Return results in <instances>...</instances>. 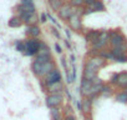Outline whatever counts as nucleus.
Segmentation results:
<instances>
[{
  "label": "nucleus",
  "instance_id": "21",
  "mask_svg": "<svg viewBox=\"0 0 127 120\" xmlns=\"http://www.w3.org/2000/svg\"><path fill=\"white\" fill-rule=\"evenodd\" d=\"M50 4H51V8L54 10H56V11H59L62 8V1L61 0H52V1H50Z\"/></svg>",
  "mask_w": 127,
  "mask_h": 120
},
{
  "label": "nucleus",
  "instance_id": "7",
  "mask_svg": "<svg viewBox=\"0 0 127 120\" xmlns=\"http://www.w3.org/2000/svg\"><path fill=\"white\" fill-rule=\"evenodd\" d=\"M74 14H75V10H72V8L69 6V5H62V8L59 10V15L62 19H67L69 20Z\"/></svg>",
  "mask_w": 127,
  "mask_h": 120
},
{
  "label": "nucleus",
  "instance_id": "16",
  "mask_svg": "<svg viewBox=\"0 0 127 120\" xmlns=\"http://www.w3.org/2000/svg\"><path fill=\"white\" fill-rule=\"evenodd\" d=\"M117 85H118V86L127 88V73H121V74H118Z\"/></svg>",
  "mask_w": 127,
  "mask_h": 120
},
{
  "label": "nucleus",
  "instance_id": "5",
  "mask_svg": "<svg viewBox=\"0 0 127 120\" xmlns=\"http://www.w3.org/2000/svg\"><path fill=\"white\" fill-rule=\"evenodd\" d=\"M62 101V95H60L59 93L56 94H50L47 98H46V105L51 109V108H56L61 104Z\"/></svg>",
  "mask_w": 127,
  "mask_h": 120
},
{
  "label": "nucleus",
  "instance_id": "18",
  "mask_svg": "<svg viewBox=\"0 0 127 120\" xmlns=\"http://www.w3.org/2000/svg\"><path fill=\"white\" fill-rule=\"evenodd\" d=\"M21 23H23V20L19 16H14V18H11L9 20V26H11V28H19L21 25Z\"/></svg>",
  "mask_w": 127,
  "mask_h": 120
},
{
  "label": "nucleus",
  "instance_id": "15",
  "mask_svg": "<svg viewBox=\"0 0 127 120\" xmlns=\"http://www.w3.org/2000/svg\"><path fill=\"white\" fill-rule=\"evenodd\" d=\"M26 34L30 35V36H32V38H36V36L40 35V29L37 26H35V25H31V26H29L26 29Z\"/></svg>",
  "mask_w": 127,
  "mask_h": 120
},
{
  "label": "nucleus",
  "instance_id": "33",
  "mask_svg": "<svg viewBox=\"0 0 127 120\" xmlns=\"http://www.w3.org/2000/svg\"><path fill=\"white\" fill-rule=\"evenodd\" d=\"M61 1H64V0H61Z\"/></svg>",
  "mask_w": 127,
  "mask_h": 120
},
{
  "label": "nucleus",
  "instance_id": "29",
  "mask_svg": "<svg viewBox=\"0 0 127 120\" xmlns=\"http://www.w3.org/2000/svg\"><path fill=\"white\" fill-rule=\"evenodd\" d=\"M45 21H46V15L42 14V15H41V23H45Z\"/></svg>",
  "mask_w": 127,
  "mask_h": 120
},
{
  "label": "nucleus",
  "instance_id": "28",
  "mask_svg": "<svg viewBox=\"0 0 127 120\" xmlns=\"http://www.w3.org/2000/svg\"><path fill=\"white\" fill-rule=\"evenodd\" d=\"M66 120H76V118H75V115L72 114V115H67V116H66Z\"/></svg>",
  "mask_w": 127,
  "mask_h": 120
},
{
  "label": "nucleus",
  "instance_id": "11",
  "mask_svg": "<svg viewBox=\"0 0 127 120\" xmlns=\"http://www.w3.org/2000/svg\"><path fill=\"white\" fill-rule=\"evenodd\" d=\"M92 85H94V84H92V80H87V79L82 78V81H81V93L87 96L90 89L92 88Z\"/></svg>",
  "mask_w": 127,
  "mask_h": 120
},
{
  "label": "nucleus",
  "instance_id": "26",
  "mask_svg": "<svg viewBox=\"0 0 127 120\" xmlns=\"http://www.w3.org/2000/svg\"><path fill=\"white\" fill-rule=\"evenodd\" d=\"M117 79H118V74H113V75L111 76V83L117 84Z\"/></svg>",
  "mask_w": 127,
  "mask_h": 120
},
{
  "label": "nucleus",
  "instance_id": "9",
  "mask_svg": "<svg viewBox=\"0 0 127 120\" xmlns=\"http://www.w3.org/2000/svg\"><path fill=\"white\" fill-rule=\"evenodd\" d=\"M105 10V5L100 1V0H97L96 3L89 5V8L85 10V14H89V13H94V11H103Z\"/></svg>",
  "mask_w": 127,
  "mask_h": 120
},
{
  "label": "nucleus",
  "instance_id": "2",
  "mask_svg": "<svg viewBox=\"0 0 127 120\" xmlns=\"http://www.w3.org/2000/svg\"><path fill=\"white\" fill-rule=\"evenodd\" d=\"M25 46H26V49H25L24 54L28 56H31V55L37 54V51L40 49V41L36 39H30V40L25 41Z\"/></svg>",
  "mask_w": 127,
  "mask_h": 120
},
{
  "label": "nucleus",
  "instance_id": "6",
  "mask_svg": "<svg viewBox=\"0 0 127 120\" xmlns=\"http://www.w3.org/2000/svg\"><path fill=\"white\" fill-rule=\"evenodd\" d=\"M45 81H46V85L52 84V83H56V81H61V75H60V71L55 68V69H54L51 73H49V74L46 75Z\"/></svg>",
  "mask_w": 127,
  "mask_h": 120
},
{
  "label": "nucleus",
  "instance_id": "34",
  "mask_svg": "<svg viewBox=\"0 0 127 120\" xmlns=\"http://www.w3.org/2000/svg\"><path fill=\"white\" fill-rule=\"evenodd\" d=\"M50 1H52V0H50Z\"/></svg>",
  "mask_w": 127,
  "mask_h": 120
},
{
  "label": "nucleus",
  "instance_id": "20",
  "mask_svg": "<svg viewBox=\"0 0 127 120\" xmlns=\"http://www.w3.org/2000/svg\"><path fill=\"white\" fill-rule=\"evenodd\" d=\"M84 78L87 79V80H94V79L96 78V71L85 69V70H84Z\"/></svg>",
  "mask_w": 127,
  "mask_h": 120
},
{
  "label": "nucleus",
  "instance_id": "31",
  "mask_svg": "<svg viewBox=\"0 0 127 120\" xmlns=\"http://www.w3.org/2000/svg\"><path fill=\"white\" fill-rule=\"evenodd\" d=\"M125 93H127V88H126V91H125Z\"/></svg>",
  "mask_w": 127,
  "mask_h": 120
},
{
  "label": "nucleus",
  "instance_id": "24",
  "mask_svg": "<svg viewBox=\"0 0 127 120\" xmlns=\"http://www.w3.org/2000/svg\"><path fill=\"white\" fill-rule=\"evenodd\" d=\"M82 4H85V0H71V5L80 8Z\"/></svg>",
  "mask_w": 127,
  "mask_h": 120
},
{
  "label": "nucleus",
  "instance_id": "3",
  "mask_svg": "<svg viewBox=\"0 0 127 120\" xmlns=\"http://www.w3.org/2000/svg\"><path fill=\"white\" fill-rule=\"evenodd\" d=\"M108 40H110V33H108V31H100V36H98V39L92 44V49H95V50L102 49V48L108 43Z\"/></svg>",
  "mask_w": 127,
  "mask_h": 120
},
{
  "label": "nucleus",
  "instance_id": "32",
  "mask_svg": "<svg viewBox=\"0 0 127 120\" xmlns=\"http://www.w3.org/2000/svg\"><path fill=\"white\" fill-rule=\"evenodd\" d=\"M86 120H91V119H86Z\"/></svg>",
  "mask_w": 127,
  "mask_h": 120
},
{
  "label": "nucleus",
  "instance_id": "19",
  "mask_svg": "<svg viewBox=\"0 0 127 120\" xmlns=\"http://www.w3.org/2000/svg\"><path fill=\"white\" fill-rule=\"evenodd\" d=\"M41 68H42V64H40V63H37V61H34L32 65H31V70H32L34 74L37 75V76H40V74H41Z\"/></svg>",
  "mask_w": 127,
  "mask_h": 120
},
{
  "label": "nucleus",
  "instance_id": "30",
  "mask_svg": "<svg viewBox=\"0 0 127 120\" xmlns=\"http://www.w3.org/2000/svg\"><path fill=\"white\" fill-rule=\"evenodd\" d=\"M55 49H56V51H57V53H61V51H62V50H61V48H60L57 44L55 45Z\"/></svg>",
  "mask_w": 127,
  "mask_h": 120
},
{
  "label": "nucleus",
  "instance_id": "23",
  "mask_svg": "<svg viewBox=\"0 0 127 120\" xmlns=\"http://www.w3.org/2000/svg\"><path fill=\"white\" fill-rule=\"evenodd\" d=\"M15 46H16V49L19 50V51H25V49H26V46H25V43H23V41H18L16 44H15Z\"/></svg>",
  "mask_w": 127,
  "mask_h": 120
},
{
  "label": "nucleus",
  "instance_id": "14",
  "mask_svg": "<svg viewBox=\"0 0 127 120\" xmlns=\"http://www.w3.org/2000/svg\"><path fill=\"white\" fill-rule=\"evenodd\" d=\"M81 110H82V113H85V114H89L90 111H91V100L89 99V98H86V99H84L82 101H81Z\"/></svg>",
  "mask_w": 127,
  "mask_h": 120
},
{
  "label": "nucleus",
  "instance_id": "4",
  "mask_svg": "<svg viewBox=\"0 0 127 120\" xmlns=\"http://www.w3.org/2000/svg\"><path fill=\"white\" fill-rule=\"evenodd\" d=\"M110 43L112 45V48H117V46H121L122 44H125V38L118 33V31H112L110 33Z\"/></svg>",
  "mask_w": 127,
  "mask_h": 120
},
{
  "label": "nucleus",
  "instance_id": "8",
  "mask_svg": "<svg viewBox=\"0 0 127 120\" xmlns=\"http://www.w3.org/2000/svg\"><path fill=\"white\" fill-rule=\"evenodd\" d=\"M69 24H70V28H71L72 30L79 31V30L81 29V19H80V15L74 14V15L69 19Z\"/></svg>",
  "mask_w": 127,
  "mask_h": 120
},
{
  "label": "nucleus",
  "instance_id": "10",
  "mask_svg": "<svg viewBox=\"0 0 127 120\" xmlns=\"http://www.w3.org/2000/svg\"><path fill=\"white\" fill-rule=\"evenodd\" d=\"M55 69V64H54V61H47V63H45V64H42V68H41V74H40V76H46L49 73H51L52 70Z\"/></svg>",
  "mask_w": 127,
  "mask_h": 120
},
{
  "label": "nucleus",
  "instance_id": "27",
  "mask_svg": "<svg viewBox=\"0 0 127 120\" xmlns=\"http://www.w3.org/2000/svg\"><path fill=\"white\" fill-rule=\"evenodd\" d=\"M97 0H85V4H87V5H91V4H94V3H96Z\"/></svg>",
  "mask_w": 127,
  "mask_h": 120
},
{
  "label": "nucleus",
  "instance_id": "17",
  "mask_svg": "<svg viewBox=\"0 0 127 120\" xmlns=\"http://www.w3.org/2000/svg\"><path fill=\"white\" fill-rule=\"evenodd\" d=\"M50 114H51L52 120H61V113H60V109L57 106L56 108H51L50 109Z\"/></svg>",
  "mask_w": 127,
  "mask_h": 120
},
{
  "label": "nucleus",
  "instance_id": "1",
  "mask_svg": "<svg viewBox=\"0 0 127 120\" xmlns=\"http://www.w3.org/2000/svg\"><path fill=\"white\" fill-rule=\"evenodd\" d=\"M105 64H106V59H103V58H101V56H94V58H91L89 61L86 63V65H85V69H89V70H94V71H96L97 73V70L100 69V68H102V66H105Z\"/></svg>",
  "mask_w": 127,
  "mask_h": 120
},
{
  "label": "nucleus",
  "instance_id": "12",
  "mask_svg": "<svg viewBox=\"0 0 127 120\" xmlns=\"http://www.w3.org/2000/svg\"><path fill=\"white\" fill-rule=\"evenodd\" d=\"M47 90H49L51 94L59 93L60 90H62V84H61V81H56V83L49 84V85H47Z\"/></svg>",
  "mask_w": 127,
  "mask_h": 120
},
{
  "label": "nucleus",
  "instance_id": "25",
  "mask_svg": "<svg viewBox=\"0 0 127 120\" xmlns=\"http://www.w3.org/2000/svg\"><path fill=\"white\" fill-rule=\"evenodd\" d=\"M101 94H102L103 96H107V95H110V94H111V89H110V88H107V86H103V88H102V90H101Z\"/></svg>",
  "mask_w": 127,
  "mask_h": 120
},
{
  "label": "nucleus",
  "instance_id": "13",
  "mask_svg": "<svg viewBox=\"0 0 127 120\" xmlns=\"http://www.w3.org/2000/svg\"><path fill=\"white\" fill-rule=\"evenodd\" d=\"M98 36H100V31H97V30H91V31H89V33L86 34V40L94 44V43L98 39Z\"/></svg>",
  "mask_w": 127,
  "mask_h": 120
},
{
  "label": "nucleus",
  "instance_id": "22",
  "mask_svg": "<svg viewBox=\"0 0 127 120\" xmlns=\"http://www.w3.org/2000/svg\"><path fill=\"white\" fill-rule=\"evenodd\" d=\"M116 100L120 103H127V93H120L116 95Z\"/></svg>",
  "mask_w": 127,
  "mask_h": 120
}]
</instances>
